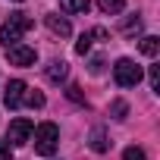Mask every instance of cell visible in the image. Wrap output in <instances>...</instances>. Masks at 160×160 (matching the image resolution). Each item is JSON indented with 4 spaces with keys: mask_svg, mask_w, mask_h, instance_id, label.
Listing matches in <instances>:
<instances>
[{
    "mask_svg": "<svg viewBox=\"0 0 160 160\" xmlns=\"http://www.w3.org/2000/svg\"><path fill=\"white\" fill-rule=\"evenodd\" d=\"M32 28V19L25 13H13L3 25H0V44L3 47H13V44H22V35Z\"/></svg>",
    "mask_w": 160,
    "mask_h": 160,
    "instance_id": "1",
    "label": "cell"
},
{
    "mask_svg": "<svg viewBox=\"0 0 160 160\" xmlns=\"http://www.w3.org/2000/svg\"><path fill=\"white\" fill-rule=\"evenodd\" d=\"M141 66L135 63V60H129V57H122V60H116V66H113V78H116V85L119 88H135L138 82H141Z\"/></svg>",
    "mask_w": 160,
    "mask_h": 160,
    "instance_id": "2",
    "label": "cell"
},
{
    "mask_svg": "<svg viewBox=\"0 0 160 160\" xmlns=\"http://www.w3.org/2000/svg\"><path fill=\"white\" fill-rule=\"evenodd\" d=\"M57 144H60V129H57L53 122H41V126L35 129V151H38L41 157H50V154L57 151Z\"/></svg>",
    "mask_w": 160,
    "mask_h": 160,
    "instance_id": "3",
    "label": "cell"
},
{
    "mask_svg": "<svg viewBox=\"0 0 160 160\" xmlns=\"http://www.w3.org/2000/svg\"><path fill=\"white\" fill-rule=\"evenodd\" d=\"M32 132H35V122L25 119V116H19V119H13L10 129H7V144L19 148V144H25V141L32 138Z\"/></svg>",
    "mask_w": 160,
    "mask_h": 160,
    "instance_id": "4",
    "label": "cell"
},
{
    "mask_svg": "<svg viewBox=\"0 0 160 160\" xmlns=\"http://www.w3.org/2000/svg\"><path fill=\"white\" fill-rule=\"evenodd\" d=\"M25 91H28V85L22 82V78H13V82L7 85V91H3V104L10 110H16L19 104H25Z\"/></svg>",
    "mask_w": 160,
    "mask_h": 160,
    "instance_id": "5",
    "label": "cell"
},
{
    "mask_svg": "<svg viewBox=\"0 0 160 160\" xmlns=\"http://www.w3.org/2000/svg\"><path fill=\"white\" fill-rule=\"evenodd\" d=\"M7 57H10V63L13 66H35V47H28V44H13V47H7Z\"/></svg>",
    "mask_w": 160,
    "mask_h": 160,
    "instance_id": "6",
    "label": "cell"
},
{
    "mask_svg": "<svg viewBox=\"0 0 160 160\" xmlns=\"http://www.w3.org/2000/svg\"><path fill=\"white\" fill-rule=\"evenodd\" d=\"M44 25L53 32V35H60V38H66V35H72V25H69V19H63V16H57V13H50V16H44Z\"/></svg>",
    "mask_w": 160,
    "mask_h": 160,
    "instance_id": "7",
    "label": "cell"
},
{
    "mask_svg": "<svg viewBox=\"0 0 160 160\" xmlns=\"http://www.w3.org/2000/svg\"><path fill=\"white\" fill-rule=\"evenodd\" d=\"M66 75H69V66L63 63V60H53L50 66H47V78L53 85H60V82H66Z\"/></svg>",
    "mask_w": 160,
    "mask_h": 160,
    "instance_id": "8",
    "label": "cell"
},
{
    "mask_svg": "<svg viewBox=\"0 0 160 160\" xmlns=\"http://www.w3.org/2000/svg\"><path fill=\"white\" fill-rule=\"evenodd\" d=\"M138 47H141V53H144V57H151V60H154V57L160 53V38H154V35H144V38L138 41Z\"/></svg>",
    "mask_w": 160,
    "mask_h": 160,
    "instance_id": "9",
    "label": "cell"
},
{
    "mask_svg": "<svg viewBox=\"0 0 160 160\" xmlns=\"http://www.w3.org/2000/svg\"><path fill=\"white\" fill-rule=\"evenodd\" d=\"M60 7H63L66 13H88L91 0H60Z\"/></svg>",
    "mask_w": 160,
    "mask_h": 160,
    "instance_id": "10",
    "label": "cell"
},
{
    "mask_svg": "<svg viewBox=\"0 0 160 160\" xmlns=\"http://www.w3.org/2000/svg\"><path fill=\"white\" fill-rule=\"evenodd\" d=\"M98 7L107 13V16H116V13H122V7H126V0H98Z\"/></svg>",
    "mask_w": 160,
    "mask_h": 160,
    "instance_id": "11",
    "label": "cell"
},
{
    "mask_svg": "<svg viewBox=\"0 0 160 160\" xmlns=\"http://www.w3.org/2000/svg\"><path fill=\"white\" fill-rule=\"evenodd\" d=\"M91 148H94L98 154H104V151L110 148V144H107V138H104V129H94V132H91Z\"/></svg>",
    "mask_w": 160,
    "mask_h": 160,
    "instance_id": "12",
    "label": "cell"
},
{
    "mask_svg": "<svg viewBox=\"0 0 160 160\" xmlns=\"http://www.w3.org/2000/svg\"><path fill=\"white\" fill-rule=\"evenodd\" d=\"M91 41H94V35H91V32H85L82 38H78V44H75V53H82V57H85V53L91 50Z\"/></svg>",
    "mask_w": 160,
    "mask_h": 160,
    "instance_id": "13",
    "label": "cell"
},
{
    "mask_svg": "<svg viewBox=\"0 0 160 160\" xmlns=\"http://www.w3.org/2000/svg\"><path fill=\"white\" fill-rule=\"evenodd\" d=\"M138 32H141V19H138V16L122 22V35H138Z\"/></svg>",
    "mask_w": 160,
    "mask_h": 160,
    "instance_id": "14",
    "label": "cell"
},
{
    "mask_svg": "<svg viewBox=\"0 0 160 160\" xmlns=\"http://www.w3.org/2000/svg\"><path fill=\"white\" fill-rule=\"evenodd\" d=\"M25 104L28 107H44V94L41 91H25Z\"/></svg>",
    "mask_w": 160,
    "mask_h": 160,
    "instance_id": "15",
    "label": "cell"
},
{
    "mask_svg": "<svg viewBox=\"0 0 160 160\" xmlns=\"http://www.w3.org/2000/svg\"><path fill=\"white\" fill-rule=\"evenodd\" d=\"M122 160H148V157H144V151H141V148H135V144H132V148H126V151H122Z\"/></svg>",
    "mask_w": 160,
    "mask_h": 160,
    "instance_id": "16",
    "label": "cell"
},
{
    "mask_svg": "<svg viewBox=\"0 0 160 160\" xmlns=\"http://www.w3.org/2000/svg\"><path fill=\"white\" fill-rule=\"evenodd\" d=\"M148 82H151L154 91H160V66H151L148 69Z\"/></svg>",
    "mask_w": 160,
    "mask_h": 160,
    "instance_id": "17",
    "label": "cell"
},
{
    "mask_svg": "<svg viewBox=\"0 0 160 160\" xmlns=\"http://www.w3.org/2000/svg\"><path fill=\"white\" fill-rule=\"evenodd\" d=\"M126 110H129V107H126L122 101H116V104H113V116H116V119H126Z\"/></svg>",
    "mask_w": 160,
    "mask_h": 160,
    "instance_id": "18",
    "label": "cell"
},
{
    "mask_svg": "<svg viewBox=\"0 0 160 160\" xmlns=\"http://www.w3.org/2000/svg\"><path fill=\"white\" fill-rule=\"evenodd\" d=\"M0 160H10V144L0 138Z\"/></svg>",
    "mask_w": 160,
    "mask_h": 160,
    "instance_id": "19",
    "label": "cell"
},
{
    "mask_svg": "<svg viewBox=\"0 0 160 160\" xmlns=\"http://www.w3.org/2000/svg\"><path fill=\"white\" fill-rule=\"evenodd\" d=\"M69 98H72L75 104H82V94H78V88H75V85H69Z\"/></svg>",
    "mask_w": 160,
    "mask_h": 160,
    "instance_id": "20",
    "label": "cell"
},
{
    "mask_svg": "<svg viewBox=\"0 0 160 160\" xmlns=\"http://www.w3.org/2000/svg\"><path fill=\"white\" fill-rule=\"evenodd\" d=\"M101 66H104V60L98 57V60H91V72H101Z\"/></svg>",
    "mask_w": 160,
    "mask_h": 160,
    "instance_id": "21",
    "label": "cell"
}]
</instances>
